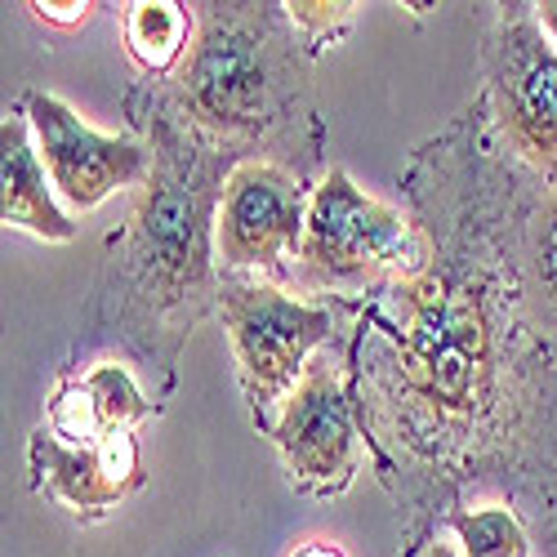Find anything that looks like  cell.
I'll list each match as a JSON object with an SVG mask.
<instances>
[{
    "label": "cell",
    "mask_w": 557,
    "mask_h": 557,
    "mask_svg": "<svg viewBox=\"0 0 557 557\" xmlns=\"http://www.w3.org/2000/svg\"><path fill=\"white\" fill-rule=\"evenodd\" d=\"M219 308L250 414L268 429L312 357L335 335V312L272 282H255V276L223 282Z\"/></svg>",
    "instance_id": "cell-5"
},
{
    "label": "cell",
    "mask_w": 557,
    "mask_h": 557,
    "mask_svg": "<svg viewBox=\"0 0 557 557\" xmlns=\"http://www.w3.org/2000/svg\"><path fill=\"white\" fill-rule=\"evenodd\" d=\"M0 223L54 246L76 237L72 210L54 193L27 112H10L0 121Z\"/></svg>",
    "instance_id": "cell-12"
},
{
    "label": "cell",
    "mask_w": 557,
    "mask_h": 557,
    "mask_svg": "<svg viewBox=\"0 0 557 557\" xmlns=\"http://www.w3.org/2000/svg\"><path fill=\"white\" fill-rule=\"evenodd\" d=\"M308 206L312 188H304L295 170L263 157L237 161L214 210V263L223 272H268L295 259Z\"/></svg>",
    "instance_id": "cell-7"
},
{
    "label": "cell",
    "mask_w": 557,
    "mask_h": 557,
    "mask_svg": "<svg viewBox=\"0 0 557 557\" xmlns=\"http://www.w3.org/2000/svg\"><path fill=\"white\" fill-rule=\"evenodd\" d=\"M197 36V14L178 0H134L121 14L125 59L144 76H170L183 67Z\"/></svg>",
    "instance_id": "cell-13"
},
{
    "label": "cell",
    "mask_w": 557,
    "mask_h": 557,
    "mask_svg": "<svg viewBox=\"0 0 557 557\" xmlns=\"http://www.w3.org/2000/svg\"><path fill=\"white\" fill-rule=\"evenodd\" d=\"M295 59L268 5H197L178 99L197 134L255 138L286 108Z\"/></svg>",
    "instance_id": "cell-2"
},
{
    "label": "cell",
    "mask_w": 557,
    "mask_h": 557,
    "mask_svg": "<svg viewBox=\"0 0 557 557\" xmlns=\"http://www.w3.org/2000/svg\"><path fill=\"white\" fill-rule=\"evenodd\" d=\"M290 557H348L335 540H308V544H299Z\"/></svg>",
    "instance_id": "cell-18"
},
{
    "label": "cell",
    "mask_w": 557,
    "mask_h": 557,
    "mask_svg": "<svg viewBox=\"0 0 557 557\" xmlns=\"http://www.w3.org/2000/svg\"><path fill=\"white\" fill-rule=\"evenodd\" d=\"M282 10H286V23L299 36L321 45V40H335L357 18L361 5H352V0H290V5H282Z\"/></svg>",
    "instance_id": "cell-16"
},
{
    "label": "cell",
    "mask_w": 557,
    "mask_h": 557,
    "mask_svg": "<svg viewBox=\"0 0 557 557\" xmlns=\"http://www.w3.org/2000/svg\"><path fill=\"white\" fill-rule=\"evenodd\" d=\"M27 473L32 491L59 504L63 513L103 518L144 486V450H138V437L76 446L40 424L27 437Z\"/></svg>",
    "instance_id": "cell-10"
},
{
    "label": "cell",
    "mask_w": 557,
    "mask_h": 557,
    "mask_svg": "<svg viewBox=\"0 0 557 557\" xmlns=\"http://www.w3.org/2000/svg\"><path fill=\"white\" fill-rule=\"evenodd\" d=\"M424 557H463V553H459L455 540H433V544L424 548Z\"/></svg>",
    "instance_id": "cell-20"
},
{
    "label": "cell",
    "mask_w": 557,
    "mask_h": 557,
    "mask_svg": "<svg viewBox=\"0 0 557 557\" xmlns=\"http://www.w3.org/2000/svg\"><path fill=\"white\" fill-rule=\"evenodd\" d=\"M157 165L129 210V259L148 290L165 299L193 295L214 263V210L223 178L210 152L188 148V138L161 125Z\"/></svg>",
    "instance_id": "cell-3"
},
{
    "label": "cell",
    "mask_w": 557,
    "mask_h": 557,
    "mask_svg": "<svg viewBox=\"0 0 557 557\" xmlns=\"http://www.w3.org/2000/svg\"><path fill=\"white\" fill-rule=\"evenodd\" d=\"M295 263L321 290H361L375 282L397 286L424 272L429 246L397 206L366 193L344 165H331L312 188Z\"/></svg>",
    "instance_id": "cell-4"
},
{
    "label": "cell",
    "mask_w": 557,
    "mask_h": 557,
    "mask_svg": "<svg viewBox=\"0 0 557 557\" xmlns=\"http://www.w3.org/2000/svg\"><path fill=\"white\" fill-rule=\"evenodd\" d=\"M535 23H540V32L553 40V50H557V0H544V5H535Z\"/></svg>",
    "instance_id": "cell-19"
},
{
    "label": "cell",
    "mask_w": 557,
    "mask_h": 557,
    "mask_svg": "<svg viewBox=\"0 0 557 557\" xmlns=\"http://www.w3.org/2000/svg\"><path fill=\"white\" fill-rule=\"evenodd\" d=\"M450 531L463 557H531L527 527L508 504L459 508L450 518Z\"/></svg>",
    "instance_id": "cell-14"
},
{
    "label": "cell",
    "mask_w": 557,
    "mask_h": 557,
    "mask_svg": "<svg viewBox=\"0 0 557 557\" xmlns=\"http://www.w3.org/2000/svg\"><path fill=\"white\" fill-rule=\"evenodd\" d=\"M23 112L32 121L40 161L50 170V183L59 201L72 214H89L116 193L144 188L152 178L157 152L129 134H103L89 125L72 103H63L50 89H36L23 99Z\"/></svg>",
    "instance_id": "cell-6"
},
{
    "label": "cell",
    "mask_w": 557,
    "mask_h": 557,
    "mask_svg": "<svg viewBox=\"0 0 557 557\" xmlns=\"http://www.w3.org/2000/svg\"><path fill=\"white\" fill-rule=\"evenodd\" d=\"M152 420V401L121 361H95L63 375L45 401V429L76 446H99L112 437H134Z\"/></svg>",
    "instance_id": "cell-11"
},
{
    "label": "cell",
    "mask_w": 557,
    "mask_h": 557,
    "mask_svg": "<svg viewBox=\"0 0 557 557\" xmlns=\"http://www.w3.org/2000/svg\"><path fill=\"white\" fill-rule=\"evenodd\" d=\"M268 437H272L276 455H282L295 486L331 495V491H344L352 482V473H357V424H352V406L344 393L339 361L331 352L312 357V366L304 370L295 393L272 414Z\"/></svg>",
    "instance_id": "cell-9"
},
{
    "label": "cell",
    "mask_w": 557,
    "mask_h": 557,
    "mask_svg": "<svg viewBox=\"0 0 557 557\" xmlns=\"http://www.w3.org/2000/svg\"><path fill=\"white\" fill-rule=\"evenodd\" d=\"M527 282L535 304L557 321V188L527 227Z\"/></svg>",
    "instance_id": "cell-15"
},
{
    "label": "cell",
    "mask_w": 557,
    "mask_h": 557,
    "mask_svg": "<svg viewBox=\"0 0 557 557\" xmlns=\"http://www.w3.org/2000/svg\"><path fill=\"white\" fill-rule=\"evenodd\" d=\"M401 393L442 433H473L495 406L499 344L482 290L469 276L420 272L388 290Z\"/></svg>",
    "instance_id": "cell-1"
},
{
    "label": "cell",
    "mask_w": 557,
    "mask_h": 557,
    "mask_svg": "<svg viewBox=\"0 0 557 557\" xmlns=\"http://www.w3.org/2000/svg\"><path fill=\"white\" fill-rule=\"evenodd\" d=\"M36 23L54 27V32H76L85 27L89 18H95V5L89 0H32V5H23Z\"/></svg>",
    "instance_id": "cell-17"
},
{
    "label": "cell",
    "mask_w": 557,
    "mask_h": 557,
    "mask_svg": "<svg viewBox=\"0 0 557 557\" xmlns=\"http://www.w3.org/2000/svg\"><path fill=\"white\" fill-rule=\"evenodd\" d=\"M486 76L504 144L557 183V50L535 14L499 23L486 50Z\"/></svg>",
    "instance_id": "cell-8"
}]
</instances>
